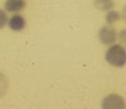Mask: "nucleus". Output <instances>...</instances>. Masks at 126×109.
Listing matches in <instances>:
<instances>
[{
    "label": "nucleus",
    "instance_id": "f03ea898",
    "mask_svg": "<svg viewBox=\"0 0 126 109\" xmlns=\"http://www.w3.org/2000/svg\"><path fill=\"white\" fill-rule=\"evenodd\" d=\"M99 39L103 44L106 45L112 44L117 40V33L114 28L110 26H105L100 30Z\"/></svg>",
    "mask_w": 126,
    "mask_h": 109
},
{
    "label": "nucleus",
    "instance_id": "20e7f679",
    "mask_svg": "<svg viewBox=\"0 0 126 109\" xmlns=\"http://www.w3.org/2000/svg\"><path fill=\"white\" fill-rule=\"evenodd\" d=\"M9 26L13 31H22L25 27V20L21 15H14L9 19Z\"/></svg>",
    "mask_w": 126,
    "mask_h": 109
},
{
    "label": "nucleus",
    "instance_id": "9d476101",
    "mask_svg": "<svg viewBox=\"0 0 126 109\" xmlns=\"http://www.w3.org/2000/svg\"><path fill=\"white\" fill-rule=\"evenodd\" d=\"M120 39L123 44L126 45V29L122 30V32L120 33Z\"/></svg>",
    "mask_w": 126,
    "mask_h": 109
},
{
    "label": "nucleus",
    "instance_id": "0eeeda50",
    "mask_svg": "<svg viewBox=\"0 0 126 109\" xmlns=\"http://www.w3.org/2000/svg\"><path fill=\"white\" fill-rule=\"evenodd\" d=\"M121 18V15L119 14L118 11L116 10H112V11H109L107 16H106V21L108 24H112V23H116L117 21H119Z\"/></svg>",
    "mask_w": 126,
    "mask_h": 109
},
{
    "label": "nucleus",
    "instance_id": "6e6552de",
    "mask_svg": "<svg viewBox=\"0 0 126 109\" xmlns=\"http://www.w3.org/2000/svg\"><path fill=\"white\" fill-rule=\"evenodd\" d=\"M8 89V82L3 74L0 73V96H3Z\"/></svg>",
    "mask_w": 126,
    "mask_h": 109
},
{
    "label": "nucleus",
    "instance_id": "9b49d317",
    "mask_svg": "<svg viewBox=\"0 0 126 109\" xmlns=\"http://www.w3.org/2000/svg\"><path fill=\"white\" fill-rule=\"evenodd\" d=\"M122 18L124 20V22L126 23V7L123 9V12H122Z\"/></svg>",
    "mask_w": 126,
    "mask_h": 109
},
{
    "label": "nucleus",
    "instance_id": "7ed1b4c3",
    "mask_svg": "<svg viewBox=\"0 0 126 109\" xmlns=\"http://www.w3.org/2000/svg\"><path fill=\"white\" fill-rule=\"evenodd\" d=\"M104 108H124L125 103L121 96L117 94H110L107 96L103 101Z\"/></svg>",
    "mask_w": 126,
    "mask_h": 109
},
{
    "label": "nucleus",
    "instance_id": "f257e3e1",
    "mask_svg": "<svg viewBox=\"0 0 126 109\" xmlns=\"http://www.w3.org/2000/svg\"><path fill=\"white\" fill-rule=\"evenodd\" d=\"M106 60L115 67H122L126 64V50L121 45H113L106 53Z\"/></svg>",
    "mask_w": 126,
    "mask_h": 109
},
{
    "label": "nucleus",
    "instance_id": "39448f33",
    "mask_svg": "<svg viewBox=\"0 0 126 109\" xmlns=\"http://www.w3.org/2000/svg\"><path fill=\"white\" fill-rule=\"evenodd\" d=\"M25 8L24 0H7L5 2V9L9 12H18Z\"/></svg>",
    "mask_w": 126,
    "mask_h": 109
},
{
    "label": "nucleus",
    "instance_id": "423d86ee",
    "mask_svg": "<svg viewBox=\"0 0 126 109\" xmlns=\"http://www.w3.org/2000/svg\"><path fill=\"white\" fill-rule=\"evenodd\" d=\"M94 4L97 9L101 10H108L112 8L114 2L113 0H94Z\"/></svg>",
    "mask_w": 126,
    "mask_h": 109
},
{
    "label": "nucleus",
    "instance_id": "1a4fd4ad",
    "mask_svg": "<svg viewBox=\"0 0 126 109\" xmlns=\"http://www.w3.org/2000/svg\"><path fill=\"white\" fill-rule=\"evenodd\" d=\"M8 23V17L5 11L0 9V29L5 27V25Z\"/></svg>",
    "mask_w": 126,
    "mask_h": 109
}]
</instances>
